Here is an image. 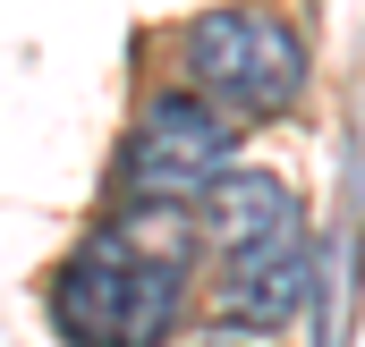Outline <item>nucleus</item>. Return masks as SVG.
Returning <instances> with one entry per match:
<instances>
[{"label": "nucleus", "instance_id": "obj_4", "mask_svg": "<svg viewBox=\"0 0 365 347\" xmlns=\"http://www.w3.org/2000/svg\"><path fill=\"white\" fill-rule=\"evenodd\" d=\"M306 288H314L306 237H280V246H255V255H230V271H221V339L297 322Z\"/></svg>", "mask_w": 365, "mask_h": 347}, {"label": "nucleus", "instance_id": "obj_5", "mask_svg": "<svg viewBox=\"0 0 365 347\" xmlns=\"http://www.w3.org/2000/svg\"><path fill=\"white\" fill-rule=\"evenodd\" d=\"M195 203H204V229H212L221 255H255V246H280V237H306L297 195L264 170H221Z\"/></svg>", "mask_w": 365, "mask_h": 347}, {"label": "nucleus", "instance_id": "obj_1", "mask_svg": "<svg viewBox=\"0 0 365 347\" xmlns=\"http://www.w3.org/2000/svg\"><path fill=\"white\" fill-rule=\"evenodd\" d=\"M187 297V246H179V203H128L119 229H93L68 255L51 314L86 347H145L179 322Z\"/></svg>", "mask_w": 365, "mask_h": 347}, {"label": "nucleus", "instance_id": "obj_2", "mask_svg": "<svg viewBox=\"0 0 365 347\" xmlns=\"http://www.w3.org/2000/svg\"><path fill=\"white\" fill-rule=\"evenodd\" d=\"M306 34L272 9H204L187 26V77L221 119H280L306 93Z\"/></svg>", "mask_w": 365, "mask_h": 347}, {"label": "nucleus", "instance_id": "obj_3", "mask_svg": "<svg viewBox=\"0 0 365 347\" xmlns=\"http://www.w3.org/2000/svg\"><path fill=\"white\" fill-rule=\"evenodd\" d=\"M230 119L212 110V102H195V93H162L145 119H136V136H128V203H195L212 178L230 170Z\"/></svg>", "mask_w": 365, "mask_h": 347}]
</instances>
